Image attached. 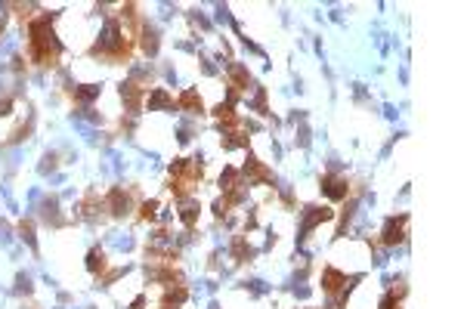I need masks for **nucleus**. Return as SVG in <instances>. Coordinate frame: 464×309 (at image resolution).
Here are the masks:
<instances>
[{
	"label": "nucleus",
	"mask_w": 464,
	"mask_h": 309,
	"mask_svg": "<svg viewBox=\"0 0 464 309\" xmlns=\"http://www.w3.org/2000/svg\"><path fill=\"white\" fill-rule=\"evenodd\" d=\"M402 223H405V220H399V223H396V220H390V223H387V235H384V238L390 241V244L402 238Z\"/></svg>",
	"instance_id": "1"
},
{
	"label": "nucleus",
	"mask_w": 464,
	"mask_h": 309,
	"mask_svg": "<svg viewBox=\"0 0 464 309\" xmlns=\"http://www.w3.org/2000/svg\"><path fill=\"white\" fill-rule=\"evenodd\" d=\"M325 192H328L331 198H343V195H346V189H343L340 179H325Z\"/></svg>",
	"instance_id": "2"
},
{
	"label": "nucleus",
	"mask_w": 464,
	"mask_h": 309,
	"mask_svg": "<svg viewBox=\"0 0 464 309\" xmlns=\"http://www.w3.org/2000/svg\"><path fill=\"white\" fill-rule=\"evenodd\" d=\"M7 108H10V105H7V102H0V114H7Z\"/></svg>",
	"instance_id": "3"
}]
</instances>
